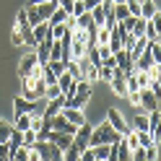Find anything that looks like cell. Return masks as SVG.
<instances>
[{
    "label": "cell",
    "instance_id": "cell-1",
    "mask_svg": "<svg viewBox=\"0 0 161 161\" xmlns=\"http://www.w3.org/2000/svg\"><path fill=\"white\" fill-rule=\"evenodd\" d=\"M122 138L117 133V130L109 125V119H104L99 127H94V133H91V138H88V148H94V146H102V143H107V146H112V143H117V140Z\"/></svg>",
    "mask_w": 161,
    "mask_h": 161
},
{
    "label": "cell",
    "instance_id": "cell-2",
    "mask_svg": "<svg viewBox=\"0 0 161 161\" xmlns=\"http://www.w3.org/2000/svg\"><path fill=\"white\" fill-rule=\"evenodd\" d=\"M36 65H39V57H36V49H34V52L21 57V63H18V78H29Z\"/></svg>",
    "mask_w": 161,
    "mask_h": 161
},
{
    "label": "cell",
    "instance_id": "cell-3",
    "mask_svg": "<svg viewBox=\"0 0 161 161\" xmlns=\"http://www.w3.org/2000/svg\"><path fill=\"white\" fill-rule=\"evenodd\" d=\"M107 119H109V125H112V127L117 130L119 135H127L130 130H133V127H127V122H125V117L119 114L117 109H107Z\"/></svg>",
    "mask_w": 161,
    "mask_h": 161
},
{
    "label": "cell",
    "instance_id": "cell-4",
    "mask_svg": "<svg viewBox=\"0 0 161 161\" xmlns=\"http://www.w3.org/2000/svg\"><path fill=\"white\" fill-rule=\"evenodd\" d=\"M140 109H146V112H156L158 109V96L151 91V88H140Z\"/></svg>",
    "mask_w": 161,
    "mask_h": 161
},
{
    "label": "cell",
    "instance_id": "cell-5",
    "mask_svg": "<svg viewBox=\"0 0 161 161\" xmlns=\"http://www.w3.org/2000/svg\"><path fill=\"white\" fill-rule=\"evenodd\" d=\"M49 127H52V130H57V133H70V135H75V130H78L73 122H68V119H65L63 114L49 117Z\"/></svg>",
    "mask_w": 161,
    "mask_h": 161
},
{
    "label": "cell",
    "instance_id": "cell-6",
    "mask_svg": "<svg viewBox=\"0 0 161 161\" xmlns=\"http://www.w3.org/2000/svg\"><path fill=\"white\" fill-rule=\"evenodd\" d=\"M148 133H151V138H153V143L161 140V112L158 109L156 112H148Z\"/></svg>",
    "mask_w": 161,
    "mask_h": 161
},
{
    "label": "cell",
    "instance_id": "cell-7",
    "mask_svg": "<svg viewBox=\"0 0 161 161\" xmlns=\"http://www.w3.org/2000/svg\"><path fill=\"white\" fill-rule=\"evenodd\" d=\"M36 109V102H29L24 96H16L13 99V117H21V114H29Z\"/></svg>",
    "mask_w": 161,
    "mask_h": 161
},
{
    "label": "cell",
    "instance_id": "cell-8",
    "mask_svg": "<svg viewBox=\"0 0 161 161\" xmlns=\"http://www.w3.org/2000/svg\"><path fill=\"white\" fill-rule=\"evenodd\" d=\"M91 133H94V127H88V122H83L78 130H75V135H73V143L78 146V148H88V138H91Z\"/></svg>",
    "mask_w": 161,
    "mask_h": 161
},
{
    "label": "cell",
    "instance_id": "cell-9",
    "mask_svg": "<svg viewBox=\"0 0 161 161\" xmlns=\"http://www.w3.org/2000/svg\"><path fill=\"white\" fill-rule=\"evenodd\" d=\"M114 60H117V68L119 70H122V73L127 75V73H133V57H130V52H127V49H117V52H114Z\"/></svg>",
    "mask_w": 161,
    "mask_h": 161
},
{
    "label": "cell",
    "instance_id": "cell-10",
    "mask_svg": "<svg viewBox=\"0 0 161 161\" xmlns=\"http://www.w3.org/2000/svg\"><path fill=\"white\" fill-rule=\"evenodd\" d=\"M60 114H63V117L68 119V122H73L75 127H80V125L86 122L83 112H80V109H75V107H63V109H60Z\"/></svg>",
    "mask_w": 161,
    "mask_h": 161
},
{
    "label": "cell",
    "instance_id": "cell-11",
    "mask_svg": "<svg viewBox=\"0 0 161 161\" xmlns=\"http://www.w3.org/2000/svg\"><path fill=\"white\" fill-rule=\"evenodd\" d=\"M65 107V94H60V96H55V99H49L47 102V109H44V114L42 117H55V114H60V109Z\"/></svg>",
    "mask_w": 161,
    "mask_h": 161
},
{
    "label": "cell",
    "instance_id": "cell-12",
    "mask_svg": "<svg viewBox=\"0 0 161 161\" xmlns=\"http://www.w3.org/2000/svg\"><path fill=\"white\" fill-rule=\"evenodd\" d=\"M153 65H156V60H153V55H151V49L146 47L143 52H140V57L135 60V68H138V70H143V73H148Z\"/></svg>",
    "mask_w": 161,
    "mask_h": 161
},
{
    "label": "cell",
    "instance_id": "cell-13",
    "mask_svg": "<svg viewBox=\"0 0 161 161\" xmlns=\"http://www.w3.org/2000/svg\"><path fill=\"white\" fill-rule=\"evenodd\" d=\"M55 8H57V0H42V3H36V11L42 16V21H49V16L55 13Z\"/></svg>",
    "mask_w": 161,
    "mask_h": 161
},
{
    "label": "cell",
    "instance_id": "cell-14",
    "mask_svg": "<svg viewBox=\"0 0 161 161\" xmlns=\"http://www.w3.org/2000/svg\"><path fill=\"white\" fill-rule=\"evenodd\" d=\"M31 34H34V39H36V44L44 42V39H49V21L34 24V26H31Z\"/></svg>",
    "mask_w": 161,
    "mask_h": 161
},
{
    "label": "cell",
    "instance_id": "cell-15",
    "mask_svg": "<svg viewBox=\"0 0 161 161\" xmlns=\"http://www.w3.org/2000/svg\"><path fill=\"white\" fill-rule=\"evenodd\" d=\"M156 11H158V8H156V3H153V0H140V18L151 21Z\"/></svg>",
    "mask_w": 161,
    "mask_h": 161
},
{
    "label": "cell",
    "instance_id": "cell-16",
    "mask_svg": "<svg viewBox=\"0 0 161 161\" xmlns=\"http://www.w3.org/2000/svg\"><path fill=\"white\" fill-rule=\"evenodd\" d=\"M107 47H109V52H112V55L117 52V49H122V34H119L117 29H112V34H109V44H107Z\"/></svg>",
    "mask_w": 161,
    "mask_h": 161
},
{
    "label": "cell",
    "instance_id": "cell-17",
    "mask_svg": "<svg viewBox=\"0 0 161 161\" xmlns=\"http://www.w3.org/2000/svg\"><path fill=\"white\" fill-rule=\"evenodd\" d=\"M80 153H83V148H78V146L73 143V146H68V148L63 151V158H65V161H80Z\"/></svg>",
    "mask_w": 161,
    "mask_h": 161
},
{
    "label": "cell",
    "instance_id": "cell-18",
    "mask_svg": "<svg viewBox=\"0 0 161 161\" xmlns=\"http://www.w3.org/2000/svg\"><path fill=\"white\" fill-rule=\"evenodd\" d=\"M117 161H133V151L125 146V140L117 143Z\"/></svg>",
    "mask_w": 161,
    "mask_h": 161
},
{
    "label": "cell",
    "instance_id": "cell-19",
    "mask_svg": "<svg viewBox=\"0 0 161 161\" xmlns=\"http://www.w3.org/2000/svg\"><path fill=\"white\" fill-rule=\"evenodd\" d=\"M11 135H13V125L5 122V119H0V143H8Z\"/></svg>",
    "mask_w": 161,
    "mask_h": 161
},
{
    "label": "cell",
    "instance_id": "cell-20",
    "mask_svg": "<svg viewBox=\"0 0 161 161\" xmlns=\"http://www.w3.org/2000/svg\"><path fill=\"white\" fill-rule=\"evenodd\" d=\"M24 11H26V16H29V24H42V16H39V11H36V5H24Z\"/></svg>",
    "mask_w": 161,
    "mask_h": 161
},
{
    "label": "cell",
    "instance_id": "cell-21",
    "mask_svg": "<svg viewBox=\"0 0 161 161\" xmlns=\"http://www.w3.org/2000/svg\"><path fill=\"white\" fill-rule=\"evenodd\" d=\"M68 16H70V13H65V8H60V5H57V8H55V13L49 16V24H65V18H68Z\"/></svg>",
    "mask_w": 161,
    "mask_h": 161
},
{
    "label": "cell",
    "instance_id": "cell-22",
    "mask_svg": "<svg viewBox=\"0 0 161 161\" xmlns=\"http://www.w3.org/2000/svg\"><path fill=\"white\" fill-rule=\"evenodd\" d=\"M135 133H138V143L143 146V148L153 146V138H151V133H148V130H135Z\"/></svg>",
    "mask_w": 161,
    "mask_h": 161
},
{
    "label": "cell",
    "instance_id": "cell-23",
    "mask_svg": "<svg viewBox=\"0 0 161 161\" xmlns=\"http://www.w3.org/2000/svg\"><path fill=\"white\" fill-rule=\"evenodd\" d=\"M47 65L52 68V73H55V75H63L65 70H68V63H63V60H49Z\"/></svg>",
    "mask_w": 161,
    "mask_h": 161
},
{
    "label": "cell",
    "instance_id": "cell-24",
    "mask_svg": "<svg viewBox=\"0 0 161 161\" xmlns=\"http://www.w3.org/2000/svg\"><path fill=\"white\" fill-rule=\"evenodd\" d=\"M21 140H24V146H26V148H29V146H34V143H36V130H31V127L24 130V133H21Z\"/></svg>",
    "mask_w": 161,
    "mask_h": 161
},
{
    "label": "cell",
    "instance_id": "cell-25",
    "mask_svg": "<svg viewBox=\"0 0 161 161\" xmlns=\"http://www.w3.org/2000/svg\"><path fill=\"white\" fill-rule=\"evenodd\" d=\"M127 16H130L127 5H125V3H114V18H117V21H125Z\"/></svg>",
    "mask_w": 161,
    "mask_h": 161
},
{
    "label": "cell",
    "instance_id": "cell-26",
    "mask_svg": "<svg viewBox=\"0 0 161 161\" xmlns=\"http://www.w3.org/2000/svg\"><path fill=\"white\" fill-rule=\"evenodd\" d=\"M63 91H60V86L57 83H49V86H44V102H49V99H55V96H60Z\"/></svg>",
    "mask_w": 161,
    "mask_h": 161
},
{
    "label": "cell",
    "instance_id": "cell-27",
    "mask_svg": "<svg viewBox=\"0 0 161 161\" xmlns=\"http://www.w3.org/2000/svg\"><path fill=\"white\" fill-rule=\"evenodd\" d=\"M109 29L107 26H99V31H96V44H109Z\"/></svg>",
    "mask_w": 161,
    "mask_h": 161
},
{
    "label": "cell",
    "instance_id": "cell-28",
    "mask_svg": "<svg viewBox=\"0 0 161 161\" xmlns=\"http://www.w3.org/2000/svg\"><path fill=\"white\" fill-rule=\"evenodd\" d=\"M146 24H148L146 18L138 16V18H135V26H133V34H135V36H146Z\"/></svg>",
    "mask_w": 161,
    "mask_h": 161
},
{
    "label": "cell",
    "instance_id": "cell-29",
    "mask_svg": "<svg viewBox=\"0 0 161 161\" xmlns=\"http://www.w3.org/2000/svg\"><path fill=\"white\" fill-rule=\"evenodd\" d=\"M91 16H94V24H96V26H104V8H102V3L91 11Z\"/></svg>",
    "mask_w": 161,
    "mask_h": 161
},
{
    "label": "cell",
    "instance_id": "cell-30",
    "mask_svg": "<svg viewBox=\"0 0 161 161\" xmlns=\"http://www.w3.org/2000/svg\"><path fill=\"white\" fill-rule=\"evenodd\" d=\"M99 78H102L104 83H109V80L114 78V68H107V65H102V68H99Z\"/></svg>",
    "mask_w": 161,
    "mask_h": 161
},
{
    "label": "cell",
    "instance_id": "cell-31",
    "mask_svg": "<svg viewBox=\"0 0 161 161\" xmlns=\"http://www.w3.org/2000/svg\"><path fill=\"white\" fill-rule=\"evenodd\" d=\"M125 5H127L130 16H140V0H125Z\"/></svg>",
    "mask_w": 161,
    "mask_h": 161
},
{
    "label": "cell",
    "instance_id": "cell-32",
    "mask_svg": "<svg viewBox=\"0 0 161 161\" xmlns=\"http://www.w3.org/2000/svg\"><path fill=\"white\" fill-rule=\"evenodd\" d=\"M133 125H135V130H148V114H138Z\"/></svg>",
    "mask_w": 161,
    "mask_h": 161
},
{
    "label": "cell",
    "instance_id": "cell-33",
    "mask_svg": "<svg viewBox=\"0 0 161 161\" xmlns=\"http://www.w3.org/2000/svg\"><path fill=\"white\" fill-rule=\"evenodd\" d=\"M151 26H153V31H156V36H161V13H158V11L153 13V18H151Z\"/></svg>",
    "mask_w": 161,
    "mask_h": 161
},
{
    "label": "cell",
    "instance_id": "cell-34",
    "mask_svg": "<svg viewBox=\"0 0 161 161\" xmlns=\"http://www.w3.org/2000/svg\"><path fill=\"white\" fill-rule=\"evenodd\" d=\"M135 80H138V86H140V88H146L151 78H148V73H143V70H138V73H135Z\"/></svg>",
    "mask_w": 161,
    "mask_h": 161
},
{
    "label": "cell",
    "instance_id": "cell-35",
    "mask_svg": "<svg viewBox=\"0 0 161 161\" xmlns=\"http://www.w3.org/2000/svg\"><path fill=\"white\" fill-rule=\"evenodd\" d=\"M16 26H18V29H21V26H31V24H29L26 11H18V16H16Z\"/></svg>",
    "mask_w": 161,
    "mask_h": 161
},
{
    "label": "cell",
    "instance_id": "cell-36",
    "mask_svg": "<svg viewBox=\"0 0 161 161\" xmlns=\"http://www.w3.org/2000/svg\"><path fill=\"white\" fill-rule=\"evenodd\" d=\"M158 158V151H156V143L146 148V161H156Z\"/></svg>",
    "mask_w": 161,
    "mask_h": 161
},
{
    "label": "cell",
    "instance_id": "cell-37",
    "mask_svg": "<svg viewBox=\"0 0 161 161\" xmlns=\"http://www.w3.org/2000/svg\"><path fill=\"white\" fill-rule=\"evenodd\" d=\"M148 88H151V91H153V94L161 99V80H153V78H151V80H148Z\"/></svg>",
    "mask_w": 161,
    "mask_h": 161
},
{
    "label": "cell",
    "instance_id": "cell-38",
    "mask_svg": "<svg viewBox=\"0 0 161 161\" xmlns=\"http://www.w3.org/2000/svg\"><path fill=\"white\" fill-rule=\"evenodd\" d=\"M96 78H99V68H96V65H91V68H88V73H86V80H88V83H94Z\"/></svg>",
    "mask_w": 161,
    "mask_h": 161
},
{
    "label": "cell",
    "instance_id": "cell-39",
    "mask_svg": "<svg viewBox=\"0 0 161 161\" xmlns=\"http://www.w3.org/2000/svg\"><path fill=\"white\" fill-rule=\"evenodd\" d=\"M133 161H146V148H143V146H138V148L133 151Z\"/></svg>",
    "mask_w": 161,
    "mask_h": 161
},
{
    "label": "cell",
    "instance_id": "cell-40",
    "mask_svg": "<svg viewBox=\"0 0 161 161\" xmlns=\"http://www.w3.org/2000/svg\"><path fill=\"white\" fill-rule=\"evenodd\" d=\"M148 78H153V80H161V65H153L148 70Z\"/></svg>",
    "mask_w": 161,
    "mask_h": 161
},
{
    "label": "cell",
    "instance_id": "cell-41",
    "mask_svg": "<svg viewBox=\"0 0 161 161\" xmlns=\"http://www.w3.org/2000/svg\"><path fill=\"white\" fill-rule=\"evenodd\" d=\"M83 11H86V8H83V0H75V3H73V13H70V16H80Z\"/></svg>",
    "mask_w": 161,
    "mask_h": 161
},
{
    "label": "cell",
    "instance_id": "cell-42",
    "mask_svg": "<svg viewBox=\"0 0 161 161\" xmlns=\"http://www.w3.org/2000/svg\"><path fill=\"white\" fill-rule=\"evenodd\" d=\"M11 39H13V44H24V36H21V29H13V34H11Z\"/></svg>",
    "mask_w": 161,
    "mask_h": 161
},
{
    "label": "cell",
    "instance_id": "cell-43",
    "mask_svg": "<svg viewBox=\"0 0 161 161\" xmlns=\"http://www.w3.org/2000/svg\"><path fill=\"white\" fill-rule=\"evenodd\" d=\"M80 161H96V156H94V151H91V148H86L83 153H80Z\"/></svg>",
    "mask_w": 161,
    "mask_h": 161
},
{
    "label": "cell",
    "instance_id": "cell-44",
    "mask_svg": "<svg viewBox=\"0 0 161 161\" xmlns=\"http://www.w3.org/2000/svg\"><path fill=\"white\" fill-rule=\"evenodd\" d=\"M109 55H112V52H109V47H107V44H99V57H102V63H104Z\"/></svg>",
    "mask_w": 161,
    "mask_h": 161
},
{
    "label": "cell",
    "instance_id": "cell-45",
    "mask_svg": "<svg viewBox=\"0 0 161 161\" xmlns=\"http://www.w3.org/2000/svg\"><path fill=\"white\" fill-rule=\"evenodd\" d=\"M29 161H42V156H39V151L29 146Z\"/></svg>",
    "mask_w": 161,
    "mask_h": 161
},
{
    "label": "cell",
    "instance_id": "cell-46",
    "mask_svg": "<svg viewBox=\"0 0 161 161\" xmlns=\"http://www.w3.org/2000/svg\"><path fill=\"white\" fill-rule=\"evenodd\" d=\"M99 3H102V0H83V8H86V11H94Z\"/></svg>",
    "mask_w": 161,
    "mask_h": 161
},
{
    "label": "cell",
    "instance_id": "cell-47",
    "mask_svg": "<svg viewBox=\"0 0 161 161\" xmlns=\"http://www.w3.org/2000/svg\"><path fill=\"white\" fill-rule=\"evenodd\" d=\"M102 65H107V68H117V60H114V55H109V57L104 60Z\"/></svg>",
    "mask_w": 161,
    "mask_h": 161
},
{
    "label": "cell",
    "instance_id": "cell-48",
    "mask_svg": "<svg viewBox=\"0 0 161 161\" xmlns=\"http://www.w3.org/2000/svg\"><path fill=\"white\" fill-rule=\"evenodd\" d=\"M36 3H42V0H26V5H36Z\"/></svg>",
    "mask_w": 161,
    "mask_h": 161
},
{
    "label": "cell",
    "instance_id": "cell-49",
    "mask_svg": "<svg viewBox=\"0 0 161 161\" xmlns=\"http://www.w3.org/2000/svg\"><path fill=\"white\" fill-rule=\"evenodd\" d=\"M112 3H125V0H112Z\"/></svg>",
    "mask_w": 161,
    "mask_h": 161
},
{
    "label": "cell",
    "instance_id": "cell-50",
    "mask_svg": "<svg viewBox=\"0 0 161 161\" xmlns=\"http://www.w3.org/2000/svg\"><path fill=\"white\" fill-rule=\"evenodd\" d=\"M57 161H65V158H57Z\"/></svg>",
    "mask_w": 161,
    "mask_h": 161
},
{
    "label": "cell",
    "instance_id": "cell-51",
    "mask_svg": "<svg viewBox=\"0 0 161 161\" xmlns=\"http://www.w3.org/2000/svg\"><path fill=\"white\" fill-rule=\"evenodd\" d=\"M96 161H104V158H96Z\"/></svg>",
    "mask_w": 161,
    "mask_h": 161
}]
</instances>
